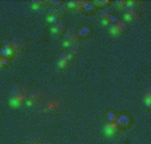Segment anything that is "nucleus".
I'll list each match as a JSON object with an SVG mask.
<instances>
[{"label": "nucleus", "instance_id": "1", "mask_svg": "<svg viewBox=\"0 0 151 144\" xmlns=\"http://www.w3.org/2000/svg\"><path fill=\"white\" fill-rule=\"evenodd\" d=\"M27 100H28V97H27L26 88L22 84H15L12 87V97L9 100V104L14 107H20L24 103H27Z\"/></svg>", "mask_w": 151, "mask_h": 144}, {"label": "nucleus", "instance_id": "2", "mask_svg": "<svg viewBox=\"0 0 151 144\" xmlns=\"http://www.w3.org/2000/svg\"><path fill=\"white\" fill-rule=\"evenodd\" d=\"M139 4L138 1H127V6H126V12L123 15V20L126 23L128 21H134L138 17L140 16V8L137 6Z\"/></svg>", "mask_w": 151, "mask_h": 144}, {"label": "nucleus", "instance_id": "3", "mask_svg": "<svg viewBox=\"0 0 151 144\" xmlns=\"http://www.w3.org/2000/svg\"><path fill=\"white\" fill-rule=\"evenodd\" d=\"M79 42V37H78V27H70L67 28V31L64 32V42L63 45L64 47H70L71 44Z\"/></svg>", "mask_w": 151, "mask_h": 144}, {"label": "nucleus", "instance_id": "4", "mask_svg": "<svg viewBox=\"0 0 151 144\" xmlns=\"http://www.w3.org/2000/svg\"><path fill=\"white\" fill-rule=\"evenodd\" d=\"M72 62H74V56H71L68 51H63L59 56V60H58V65L62 69H68L72 65Z\"/></svg>", "mask_w": 151, "mask_h": 144}, {"label": "nucleus", "instance_id": "5", "mask_svg": "<svg viewBox=\"0 0 151 144\" xmlns=\"http://www.w3.org/2000/svg\"><path fill=\"white\" fill-rule=\"evenodd\" d=\"M100 17H102L103 24H104V26H109V27L111 26V24H114L115 21L119 20V19H116V15H115L110 8H107V9H104V11L100 12Z\"/></svg>", "mask_w": 151, "mask_h": 144}, {"label": "nucleus", "instance_id": "6", "mask_svg": "<svg viewBox=\"0 0 151 144\" xmlns=\"http://www.w3.org/2000/svg\"><path fill=\"white\" fill-rule=\"evenodd\" d=\"M127 27H128V23H126L124 20H118V21H115L114 24L110 26V32L112 35H120L127 29Z\"/></svg>", "mask_w": 151, "mask_h": 144}, {"label": "nucleus", "instance_id": "7", "mask_svg": "<svg viewBox=\"0 0 151 144\" xmlns=\"http://www.w3.org/2000/svg\"><path fill=\"white\" fill-rule=\"evenodd\" d=\"M116 124L119 125V128H128L131 125V116L128 113H120L116 116Z\"/></svg>", "mask_w": 151, "mask_h": 144}, {"label": "nucleus", "instance_id": "8", "mask_svg": "<svg viewBox=\"0 0 151 144\" xmlns=\"http://www.w3.org/2000/svg\"><path fill=\"white\" fill-rule=\"evenodd\" d=\"M90 4L91 3L87 1V0H71V1L67 3V7H68V8H72V9H82V11H84Z\"/></svg>", "mask_w": 151, "mask_h": 144}, {"label": "nucleus", "instance_id": "9", "mask_svg": "<svg viewBox=\"0 0 151 144\" xmlns=\"http://www.w3.org/2000/svg\"><path fill=\"white\" fill-rule=\"evenodd\" d=\"M119 130L120 128H119V125L116 124V122H106L104 123V132L107 136H114Z\"/></svg>", "mask_w": 151, "mask_h": 144}, {"label": "nucleus", "instance_id": "10", "mask_svg": "<svg viewBox=\"0 0 151 144\" xmlns=\"http://www.w3.org/2000/svg\"><path fill=\"white\" fill-rule=\"evenodd\" d=\"M9 44H11V47L14 48V51L15 52H20V51H23V49H26V47H27V43H26V40H23V39H12V40H9Z\"/></svg>", "mask_w": 151, "mask_h": 144}, {"label": "nucleus", "instance_id": "11", "mask_svg": "<svg viewBox=\"0 0 151 144\" xmlns=\"http://www.w3.org/2000/svg\"><path fill=\"white\" fill-rule=\"evenodd\" d=\"M92 35V29L90 26H82L78 28V37L79 39H88Z\"/></svg>", "mask_w": 151, "mask_h": 144}, {"label": "nucleus", "instance_id": "12", "mask_svg": "<svg viewBox=\"0 0 151 144\" xmlns=\"http://www.w3.org/2000/svg\"><path fill=\"white\" fill-rule=\"evenodd\" d=\"M27 97H28V100H27V104L36 103V102H39V100L42 99V92H40L39 90H34V91H31L29 93H27Z\"/></svg>", "mask_w": 151, "mask_h": 144}, {"label": "nucleus", "instance_id": "13", "mask_svg": "<svg viewBox=\"0 0 151 144\" xmlns=\"http://www.w3.org/2000/svg\"><path fill=\"white\" fill-rule=\"evenodd\" d=\"M51 31L54 32V34H56V35H63L64 32L67 31V28H66V23L64 21H58L55 26H52V28H51Z\"/></svg>", "mask_w": 151, "mask_h": 144}, {"label": "nucleus", "instance_id": "14", "mask_svg": "<svg viewBox=\"0 0 151 144\" xmlns=\"http://www.w3.org/2000/svg\"><path fill=\"white\" fill-rule=\"evenodd\" d=\"M47 21L51 23L52 26H55V24H56L58 21H60V17H58L56 15L54 14V12L50 11V12H48V15H47Z\"/></svg>", "mask_w": 151, "mask_h": 144}, {"label": "nucleus", "instance_id": "15", "mask_svg": "<svg viewBox=\"0 0 151 144\" xmlns=\"http://www.w3.org/2000/svg\"><path fill=\"white\" fill-rule=\"evenodd\" d=\"M68 48H70V49H68V54L71 55V56H75V55H78L80 52V45L78 44V43H75V44H71Z\"/></svg>", "mask_w": 151, "mask_h": 144}, {"label": "nucleus", "instance_id": "16", "mask_svg": "<svg viewBox=\"0 0 151 144\" xmlns=\"http://www.w3.org/2000/svg\"><path fill=\"white\" fill-rule=\"evenodd\" d=\"M47 6H48V1H46V0H35V1H32L34 8H44Z\"/></svg>", "mask_w": 151, "mask_h": 144}, {"label": "nucleus", "instance_id": "17", "mask_svg": "<svg viewBox=\"0 0 151 144\" xmlns=\"http://www.w3.org/2000/svg\"><path fill=\"white\" fill-rule=\"evenodd\" d=\"M91 4L94 7H106V6H110V1L109 0H95Z\"/></svg>", "mask_w": 151, "mask_h": 144}, {"label": "nucleus", "instance_id": "18", "mask_svg": "<svg viewBox=\"0 0 151 144\" xmlns=\"http://www.w3.org/2000/svg\"><path fill=\"white\" fill-rule=\"evenodd\" d=\"M48 4L51 6V9H58V8H60L64 3L60 1V0H56V1H55V0H51V1H48Z\"/></svg>", "mask_w": 151, "mask_h": 144}, {"label": "nucleus", "instance_id": "19", "mask_svg": "<svg viewBox=\"0 0 151 144\" xmlns=\"http://www.w3.org/2000/svg\"><path fill=\"white\" fill-rule=\"evenodd\" d=\"M116 113L114 111H109V112L106 113V119H107V122H115L116 120Z\"/></svg>", "mask_w": 151, "mask_h": 144}, {"label": "nucleus", "instance_id": "20", "mask_svg": "<svg viewBox=\"0 0 151 144\" xmlns=\"http://www.w3.org/2000/svg\"><path fill=\"white\" fill-rule=\"evenodd\" d=\"M145 102H146V107L150 108L151 105V88H147V92H146V96H145Z\"/></svg>", "mask_w": 151, "mask_h": 144}, {"label": "nucleus", "instance_id": "21", "mask_svg": "<svg viewBox=\"0 0 151 144\" xmlns=\"http://www.w3.org/2000/svg\"><path fill=\"white\" fill-rule=\"evenodd\" d=\"M12 60L11 59H4V57L0 56V68H4V67H8L11 64Z\"/></svg>", "mask_w": 151, "mask_h": 144}, {"label": "nucleus", "instance_id": "22", "mask_svg": "<svg viewBox=\"0 0 151 144\" xmlns=\"http://www.w3.org/2000/svg\"><path fill=\"white\" fill-rule=\"evenodd\" d=\"M27 144H39V141H37V139L35 138V136L29 135L28 138H27Z\"/></svg>", "mask_w": 151, "mask_h": 144}, {"label": "nucleus", "instance_id": "23", "mask_svg": "<svg viewBox=\"0 0 151 144\" xmlns=\"http://www.w3.org/2000/svg\"><path fill=\"white\" fill-rule=\"evenodd\" d=\"M115 6L119 7V8H123V7L127 6V0H116V1H115Z\"/></svg>", "mask_w": 151, "mask_h": 144}, {"label": "nucleus", "instance_id": "24", "mask_svg": "<svg viewBox=\"0 0 151 144\" xmlns=\"http://www.w3.org/2000/svg\"><path fill=\"white\" fill-rule=\"evenodd\" d=\"M39 144H54V143H51V141H40Z\"/></svg>", "mask_w": 151, "mask_h": 144}]
</instances>
